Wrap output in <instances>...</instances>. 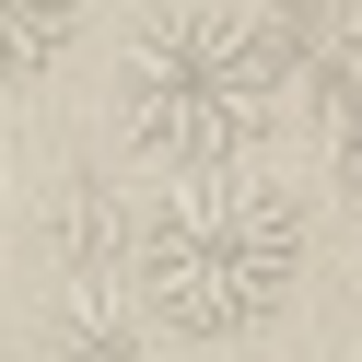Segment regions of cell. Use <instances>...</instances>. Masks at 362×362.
Returning a JSON list of instances; mask_svg holds the SVG:
<instances>
[{
	"instance_id": "3957f363",
	"label": "cell",
	"mask_w": 362,
	"mask_h": 362,
	"mask_svg": "<svg viewBox=\"0 0 362 362\" xmlns=\"http://www.w3.org/2000/svg\"><path fill=\"white\" fill-rule=\"evenodd\" d=\"M141 327H152V315H141L129 281H71L59 315H47V362H152Z\"/></svg>"
},
{
	"instance_id": "277c9868",
	"label": "cell",
	"mask_w": 362,
	"mask_h": 362,
	"mask_svg": "<svg viewBox=\"0 0 362 362\" xmlns=\"http://www.w3.org/2000/svg\"><path fill=\"white\" fill-rule=\"evenodd\" d=\"M82 35V0H0V82H35Z\"/></svg>"
},
{
	"instance_id": "6da1fadb",
	"label": "cell",
	"mask_w": 362,
	"mask_h": 362,
	"mask_svg": "<svg viewBox=\"0 0 362 362\" xmlns=\"http://www.w3.org/2000/svg\"><path fill=\"white\" fill-rule=\"evenodd\" d=\"M304 269V222L257 164H187L164 175V199H141L129 222V292L152 327L175 339H234Z\"/></svg>"
},
{
	"instance_id": "7a4b0ae2",
	"label": "cell",
	"mask_w": 362,
	"mask_h": 362,
	"mask_svg": "<svg viewBox=\"0 0 362 362\" xmlns=\"http://www.w3.org/2000/svg\"><path fill=\"white\" fill-rule=\"evenodd\" d=\"M281 129V59L269 24L234 12H164V24L129 47V141L164 175L187 164H245V152Z\"/></svg>"
}]
</instances>
